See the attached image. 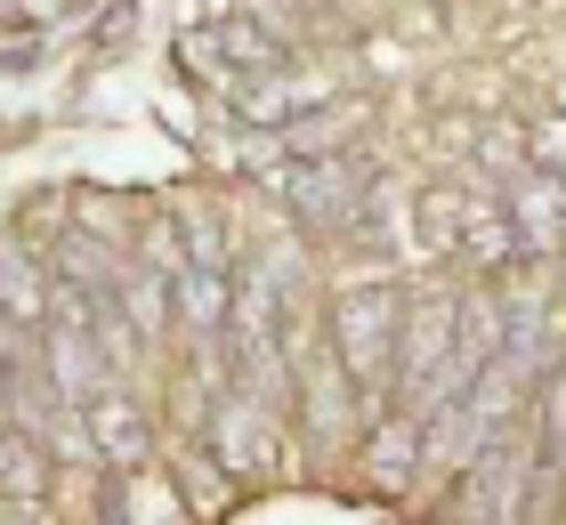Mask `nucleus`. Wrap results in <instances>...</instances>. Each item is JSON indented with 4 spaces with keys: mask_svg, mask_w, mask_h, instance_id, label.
Segmentation results:
<instances>
[{
    "mask_svg": "<svg viewBox=\"0 0 566 525\" xmlns=\"http://www.w3.org/2000/svg\"><path fill=\"white\" fill-rule=\"evenodd\" d=\"M227 9H316V0H227ZM551 17L558 24L543 41V82L461 129L356 243L405 259H470V267L566 259V0H551Z\"/></svg>",
    "mask_w": 566,
    "mask_h": 525,
    "instance_id": "f257e3e1",
    "label": "nucleus"
}]
</instances>
